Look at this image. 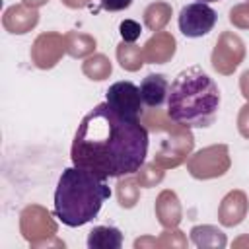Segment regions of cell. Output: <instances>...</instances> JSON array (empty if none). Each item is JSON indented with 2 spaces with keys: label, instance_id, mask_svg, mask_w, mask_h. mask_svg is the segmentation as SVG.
<instances>
[{
  "label": "cell",
  "instance_id": "obj_32",
  "mask_svg": "<svg viewBox=\"0 0 249 249\" xmlns=\"http://www.w3.org/2000/svg\"><path fill=\"white\" fill-rule=\"evenodd\" d=\"M243 245H249V235H243L233 241V247H243Z\"/></svg>",
  "mask_w": 249,
  "mask_h": 249
},
{
  "label": "cell",
  "instance_id": "obj_6",
  "mask_svg": "<svg viewBox=\"0 0 249 249\" xmlns=\"http://www.w3.org/2000/svg\"><path fill=\"white\" fill-rule=\"evenodd\" d=\"M230 165H231L230 148L226 144L206 146L187 158V171L191 173V177L200 179V181L226 175Z\"/></svg>",
  "mask_w": 249,
  "mask_h": 249
},
{
  "label": "cell",
  "instance_id": "obj_27",
  "mask_svg": "<svg viewBox=\"0 0 249 249\" xmlns=\"http://www.w3.org/2000/svg\"><path fill=\"white\" fill-rule=\"evenodd\" d=\"M237 130L243 138L249 140V101L239 109V115H237Z\"/></svg>",
  "mask_w": 249,
  "mask_h": 249
},
{
  "label": "cell",
  "instance_id": "obj_13",
  "mask_svg": "<svg viewBox=\"0 0 249 249\" xmlns=\"http://www.w3.org/2000/svg\"><path fill=\"white\" fill-rule=\"evenodd\" d=\"M175 49H177V41L169 31H156L144 43L142 53L148 64H163L173 58Z\"/></svg>",
  "mask_w": 249,
  "mask_h": 249
},
{
  "label": "cell",
  "instance_id": "obj_24",
  "mask_svg": "<svg viewBox=\"0 0 249 249\" xmlns=\"http://www.w3.org/2000/svg\"><path fill=\"white\" fill-rule=\"evenodd\" d=\"M156 247H161V249H169V247L185 249L187 247V237L177 228H165V231H161V235L156 237Z\"/></svg>",
  "mask_w": 249,
  "mask_h": 249
},
{
  "label": "cell",
  "instance_id": "obj_26",
  "mask_svg": "<svg viewBox=\"0 0 249 249\" xmlns=\"http://www.w3.org/2000/svg\"><path fill=\"white\" fill-rule=\"evenodd\" d=\"M119 33H121V37H123L124 43H134V41L140 37L142 27H140V23L134 21V19H123L121 25H119Z\"/></svg>",
  "mask_w": 249,
  "mask_h": 249
},
{
  "label": "cell",
  "instance_id": "obj_18",
  "mask_svg": "<svg viewBox=\"0 0 249 249\" xmlns=\"http://www.w3.org/2000/svg\"><path fill=\"white\" fill-rule=\"evenodd\" d=\"M64 47H66V54L72 58H88L89 54H93L97 41L93 39V35L88 33H80V31H66L64 33Z\"/></svg>",
  "mask_w": 249,
  "mask_h": 249
},
{
  "label": "cell",
  "instance_id": "obj_19",
  "mask_svg": "<svg viewBox=\"0 0 249 249\" xmlns=\"http://www.w3.org/2000/svg\"><path fill=\"white\" fill-rule=\"evenodd\" d=\"M82 72H84L86 78L95 80V82H101V80H105V78L111 76L113 64H111V60H109L105 54L93 53V54H89V56L82 62Z\"/></svg>",
  "mask_w": 249,
  "mask_h": 249
},
{
  "label": "cell",
  "instance_id": "obj_4",
  "mask_svg": "<svg viewBox=\"0 0 249 249\" xmlns=\"http://www.w3.org/2000/svg\"><path fill=\"white\" fill-rule=\"evenodd\" d=\"M140 121L152 132H165V138L160 142V148L156 150V156H154V161L160 167L169 169V167H177L183 161H187L195 146V136L191 128L181 126L175 121H171L167 113H163L160 107L148 109L146 113H142Z\"/></svg>",
  "mask_w": 249,
  "mask_h": 249
},
{
  "label": "cell",
  "instance_id": "obj_12",
  "mask_svg": "<svg viewBox=\"0 0 249 249\" xmlns=\"http://www.w3.org/2000/svg\"><path fill=\"white\" fill-rule=\"evenodd\" d=\"M39 23L37 8H29L25 4H14L6 8L2 16V25L12 35H25Z\"/></svg>",
  "mask_w": 249,
  "mask_h": 249
},
{
  "label": "cell",
  "instance_id": "obj_16",
  "mask_svg": "<svg viewBox=\"0 0 249 249\" xmlns=\"http://www.w3.org/2000/svg\"><path fill=\"white\" fill-rule=\"evenodd\" d=\"M191 241L198 249H222L228 243L226 233L216 226H208V224L191 228Z\"/></svg>",
  "mask_w": 249,
  "mask_h": 249
},
{
  "label": "cell",
  "instance_id": "obj_1",
  "mask_svg": "<svg viewBox=\"0 0 249 249\" xmlns=\"http://www.w3.org/2000/svg\"><path fill=\"white\" fill-rule=\"evenodd\" d=\"M148 128L140 119H126L107 103L95 105L80 121L70 160L103 179L136 173L148 154Z\"/></svg>",
  "mask_w": 249,
  "mask_h": 249
},
{
  "label": "cell",
  "instance_id": "obj_3",
  "mask_svg": "<svg viewBox=\"0 0 249 249\" xmlns=\"http://www.w3.org/2000/svg\"><path fill=\"white\" fill-rule=\"evenodd\" d=\"M111 196L107 179L84 169L66 167L54 191V214L68 228H80L91 222L103 202Z\"/></svg>",
  "mask_w": 249,
  "mask_h": 249
},
{
  "label": "cell",
  "instance_id": "obj_8",
  "mask_svg": "<svg viewBox=\"0 0 249 249\" xmlns=\"http://www.w3.org/2000/svg\"><path fill=\"white\" fill-rule=\"evenodd\" d=\"M105 103L119 115L126 117V119H140L144 109V101L140 95V88L134 86L132 82L121 80L109 86V89L105 91Z\"/></svg>",
  "mask_w": 249,
  "mask_h": 249
},
{
  "label": "cell",
  "instance_id": "obj_34",
  "mask_svg": "<svg viewBox=\"0 0 249 249\" xmlns=\"http://www.w3.org/2000/svg\"><path fill=\"white\" fill-rule=\"evenodd\" d=\"M247 2H249V0H247Z\"/></svg>",
  "mask_w": 249,
  "mask_h": 249
},
{
  "label": "cell",
  "instance_id": "obj_30",
  "mask_svg": "<svg viewBox=\"0 0 249 249\" xmlns=\"http://www.w3.org/2000/svg\"><path fill=\"white\" fill-rule=\"evenodd\" d=\"M66 8H70V10H80V8H86V6H89V2L91 0H60Z\"/></svg>",
  "mask_w": 249,
  "mask_h": 249
},
{
  "label": "cell",
  "instance_id": "obj_29",
  "mask_svg": "<svg viewBox=\"0 0 249 249\" xmlns=\"http://www.w3.org/2000/svg\"><path fill=\"white\" fill-rule=\"evenodd\" d=\"M239 91H241V95L249 101V70H245V72L239 76Z\"/></svg>",
  "mask_w": 249,
  "mask_h": 249
},
{
  "label": "cell",
  "instance_id": "obj_20",
  "mask_svg": "<svg viewBox=\"0 0 249 249\" xmlns=\"http://www.w3.org/2000/svg\"><path fill=\"white\" fill-rule=\"evenodd\" d=\"M171 19V6L167 2H152L144 10V25L150 31H161Z\"/></svg>",
  "mask_w": 249,
  "mask_h": 249
},
{
  "label": "cell",
  "instance_id": "obj_28",
  "mask_svg": "<svg viewBox=\"0 0 249 249\" xmlns=\"http://www.w3.org/2000/svg\"><path fill=\"white\" fill-rule=\"evenodd\" d=\"M99 4L107 12H121V10H126L132 4V0H99Z\"/></svg>",
  "mask_w": 249,
  "mask_h": 249
},
{
  "label": "cell",
  "instance_id": "obj_31",
  "mask_svg": "<svg viewBox=\"0 0 249 249\" xmlns=\"http://www.w3.org/2000/svg\"><path fill=\"white\" fill-rule=\"evenodd\" d=\"M49 0H21V4H25V6H29V8H41V6H45Z\"/></svg>",
  "mask_w": 249,
  "mask_h": 249
},
{
  "label": "cell",
  "instance_id": "obj_7",
  "mask_svg": "<svg viewBox=\"0 0 249 249\" xmlns=\"http://www.w3.org/2000/svg\"><path fill=\"white\" fill-rule=\"evenodd\" d=\"M243 58H245L243 39L233 31H222L218 35L216 45L210 54L212 68L222 76H230L237 70V66L243 62Z\"/></svg>",
  "mask_w": 249,
  "mask_h": 249
},
{
  "label": "cell",
  "instance_id": "obj_17",
  "mask_svg": "<svg viewBox=\"0 0 249 249\" xmlns=\"http://www.w3.org/2000/svg\"><path fill=\"white\" fill-rule=\"evenodd\" d=\"M123 233L119 228L113 226H95L88 233V247L89 249H121Z\"/></svg>",
  "mask_w": 249,
  "mask_h": 249
},
{
  "label": "cell",
  "instance_id": "obj_33",
  "mask_svg": "<svg viewBox=\"0 0 249 249\" xmlns=\"http://www.w3.org/2000/svg\"><path fill=\"white\" fill-rule=\"evenodd\" d=\"M196 2H204V4H208V2H218V0H196Z\"/></svg>",
  "mask_w": 249,
  "mask_h": 249
},
{
  "label": "cell",
  "instance_id": "obj_21",
  "mask_svg": "<svg viewBox=\"0 0 249 249\" xmlns=\"http://www.w3.org/2000/svg\"><path fill=\"white\" fill-rule=\"evenodd\" d=\"M117 60H119L121 68L128 70V72L140 70L142 64L146 62L142 49L138 45H134V43H124V41H121L117 45Z\"/></svg>",
  "mask_w": 249,
  "mask_h": 249
},
{
  "label": "cell",
  "instance_id": "obj_22",
  "mask_svg": "<svg viewBox=\"0 0 249 249\" xmlns=\"http://www.w3.org/2000/svg\"><path fill=\"white\" fill-rule=\"evenodd\" d=\"M117 200L121 208H134L136 202L140 200V183L136 177H119L117 183Z\"/></svg>",
  "mask_w": 249,
  "mask_h": 249
},
{
  "label": "cell",
  "instance_id": "obj_11",
  "mask_svg": "<svg viewBox=\"0 0 249 249\" xmlns=\"http://www.w3.org/2000/svg\"><path fill=\"white\" fill-rule=\"evenodd\" d=\"M247 210H249V200H247V195L241 191V189H233L230 191L220 206H218V222L224 226V228H233V226H239L245 216H247Z\"/></svg>",
  "mask_w": 249,
  "mask_h": 249
},
{
  "label": "cell",
  "instance_id": "obj_5",
  "mask_svg": "<svg viewBox=\"0 0 249 249\" xmlns=\"http://www.w3.org/2000/svg\"><path fill=\"white\" fill-rule=\"evenodd\" d=\"M56 230L58 228L51 212L41 204H29L19 214V231L31 247H45V245L64 247V243L56 239Z\"/></svg>",
  "mask_w": 249,
  "mask_h": 249
},
{
  "label": "cell",
  "instance_id": "obj_23",
  "mask_svg": "<svg viewBox=\"0 0 249 249\" xmlns=\"http://www.w3.org/2000/svg\"><path fill=\"white\" fill-rule=\"evenodd\" d=\"M163 177H165V171H163V167H160L156 161L144 163V165L136 171V181H138L140 187H144V189H150V187L160 185V183L163 181Z\"/></svg>",
  "mask_w": 249,
  "mask_h": 249
},
{
  "label": "cell",
  "instance_id": "obj_25",
  "mask_svg": "<svg viewBox=\"0 0 249 249\" xmlns=\"http://www.w3.org/2000/svg\"><path fill=\"white\" fill-rule=\"evenodd\" d=\"M230 23L237 29H249V2L235 4L230 10Z\"/></svg>",
  "mask_w": 249,
  "mask_h": 249
},
{
  "label": "cell",
  "instance_id": "obj_15",
  "mask_svg": "<svg viewBox=\"0 0 249 249\" xmlns=\"http://www.w3.org/2000/svg\"><path fill=\"white\" fill-rule=\"evenodd\" d=\"M140 95L148 109H158L169 95V82L163 74H148L140 84Z\"/></svg>",
  "mask_w": 249,
  "mask_h": 249
},
{
  "label": "cell",
  "instance_id": "obj_10",
  "mask_svg": "<svg viewBox=\"0 0 249 249\" xmlns=\"http://www.w3.org/2000/svg\"><path fill=\"white\" fill-rule=\"evenodd\" d=\"M64 53H66L64 35H60L56 31H45V33L35 37L29 54H31V62L37 68L51 70L60 62Z\"/></svg>",
  "mask_w": 249,
  "mask_h": 249
},
{
  "label": "cell",
  "instance_id": "obj_14",
  "mask_svg": "<svg viewBox=\"0 0 249 249\" xmlns=\"http://www.w3.org/2000/svg\"><path fill=\"white\" fill-rule=\"evenodd\" d=\"M156 218L158 222L163 226V228H177L181 218H183V208H181V202L177 198V195L169 189L161 191L156 198Z\"/></svg>",
  "mask_w": 249,
  "mask_h": 249
},
{
  "label": "cell",
  "instance_id": "obj_9",
  "mask_svg": "<svg viewBox=\"0 0 249 249\" xmlns=\"http://www.w3.org/2000/svg\"><path fill=\"white\" fill-rule=\"evenodd\" d=\"M218 14L204 2H193L181 8L179 12V29L185 37L196 39L202 35H208L216 25Z\"/></svg>",
  "mask_w": 249,
  "mask_h": 249
},
{
  "label": "cell",
  "instance_id": "obj_2",
  "mask_svg": "<svg viewBox=\"0 0 249 249\" xmlns=\"http://www.w3.org/2000/svg\"><path fill=\"white\" fill-rule=\"evenodd\" d=\"M220 107L216 82L200 68L191 66L175 76L167 95V117L187 128H206Z\"/></svg>",
  "mask_w": 249,
  "mask_h": 249
}]
</instances>
